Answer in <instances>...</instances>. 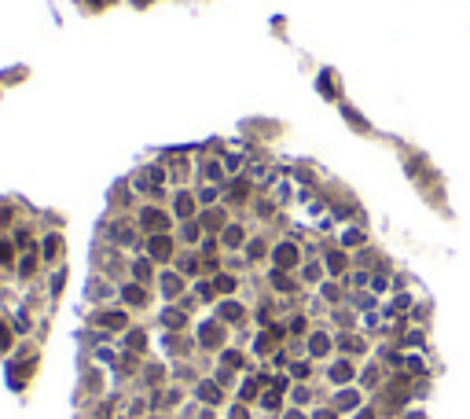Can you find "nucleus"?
I'll list each match as a JSON object with an SVG mask.
<instances>
[{
    "label": "nucleus",
    "mask_w": 470,
    "mask_h": 419,
    "mask_svg": "<svg viewBox=\"0 0 470 419\" xmlns=\"http://www.w3.org/2000/svg\"><path fill=\"white\" fill-rule=\"evenodd\" d=\"M143 225H147V228H165V217H162V213H158V210H143Z\"/></svg>",
    "instance_id": "nucleus-1"
},
{
    "label": "nucleus",
    "mask_w": 470,
    "mask_h": 419,
    "mask_svg": "<svg viewBox=\"0 0 470 419\" xmlns=\"http://www.w3.org/2000/svg\"><path fill=\"white\" fill-rule=\"evenodd\" d=\"M176 213H180V217L191 213V195H180V199H176Z\"/></svg>",
    "instance_id": "nucleus-2"
},
{
    "label": "nucleus",
    "mask_w": 470,
    "mask_h": 419,
    "mask_svg": "<svg viewBox=\"0 0 470 419\" xmlns=\"http://www.w3.org/2000/svg\"><path fill=\"white\" fill-rule=\"evenodd\" d=\"M276 258H283L279 265H294V246H279V254Z\"/></svg>",
    "instance_id": "nucleus-3"
},
{
    "label": "nucleus",
    "mask_w": 470,
    "mask_h": 419,
    "mask_svg": "<svg viewBox=\"0 0 470 419\" xmlns=\"http://www.w3.org/2000/svg\"><path fill=\"white\" fill-rule=\"evenodd\" d=\"M151 254H162L165 258V254H169V243H165V239H155V243H151Z\"/></svg>",
    "instance_id": "nucleus-4"
},
{
    "label": "nucleus",
    "mask_w": 470,
    "mask_h": 419,
    "mask_svg": "<svg viewBox=\"0 0 470 419\" xmlns=\"http://www.w3.org/2000/svg\"><path fill=\"white\" fill-rule=\"evenodd\" d=\"M206 176H213V180H217V176H221V166H217V162H209V166H206Z\"/></svg>",
    "instance_id": "nucleus-5"
}]
</instances>
